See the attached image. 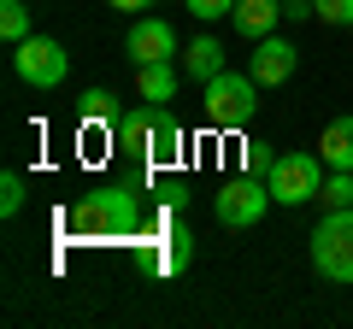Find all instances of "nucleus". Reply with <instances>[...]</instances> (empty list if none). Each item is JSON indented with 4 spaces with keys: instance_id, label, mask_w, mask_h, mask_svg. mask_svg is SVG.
<instances>
[{
    "instance_id": "obj_1",
    "label": "nucleus",
    "mask_w": 353,
    "mask_h": 329,
    "mask_svg": "<svg viewBox=\"0 0 353 329\" xmlns=\"http://www.w3.org/2000/svg\"><path fill=\"white\" fill-rule=\"evenodd\" d=\"M206 89V118H212V129H241L259 118V83H253V71H218L212 83H201Z\"/></svg>"
},
{
    "instance_id": "obj_2",
    "label": "nucleus",
    "mask_w": 353,
    "mask_h": 329,
    "mask_svg": "<svg viewBox=\"0 0 353 329\" xmlns=\"http://www.w3.org/2000/svg\"><path fill=\"white\" fill-rule=\"evenodd\" d=\"M312 265H318L324 282H341V288L353 282V206L318 217V229H312Z\"/></svg>"
},
{
    "instance_id": "obj_3",
    "label": "nucleus",
    "mask_w": 353,
    "mask_h": 329,
    "mask_svg": "<svg viewBox=\"0 0 353 329\" xmlns=\"http://www.w3.org/2000/svg\"><path fill=\"white\" fill-rule=\"evenodd\" d=\"M265 182H271V200H277V206H306V200H318V189H324V159L289 147V153L271 159Z\"/></svg>"
},
{
    "instance_id": "obj_4",
    "label": "nucleus",
    "mask_w": 353,
    "mask_h": 329,
    "mask_svg": "<svg viewBox=\"0 0 353 329\" xmlns=\"http://www.w3.org/2000/svg\"><path fill=\"white\" fill-rule=\"evenodd\" d=\"M212 212H218V224H224V229H253L265 212H271V182H265L259 171H248V177H230L224 189H218Z\"/></svg>"
},
{
    "instance_id": "obj_5",
    "label": "nucleus",
    "mask_w": 353,
    "mask_h": 329,
    "mask_svg": "<svg viewBox=\"0 0 353 329\" xmlns=\"http://www.w3.org/2000/svg\"><path fill=\"white\" fill-rule=\"evenodd\" d=\"M12 71H18V83H30V89H59L65 71H71V59H65V47L53 36H24L12 47Z\"/></svg>"
},
{
    "instance_id": "obj_6",
    "label": "nucleus",
    "mask_w": 353,
    "mask_h": 329,
    "mask_svg": "<svg viewBox=\"0 0 353 329\" xmlns=\"http://www.w3.org/2000/svg\"><path fill=\"white\" fill-rule=\"evenodd\" d=\"M94 212H101V235H136L141 229V189L136 182H106L94 194Z\"/></svg>"
},
{
    "instance_id": "obj_7",
    "label": "nucleus",
    "mask_w": 353,
    "mask_h": 329,
    "mask_svg": "<svg viewBox=\"0 0 353 329\" xmlns=\"http://www.w3.org/2000/svg\"><path fill=\"white\" fill-rule=\"evenodd\" d=\"M294 65H301V47H294V41H283L277 30H271V36H259V41H253V53H248V71H253V83H259V89L289 83Z\"/></svg>"
},
{
    "instance_id": "obj_8",
    "label": "nucleus",
    "mask_w": 353,
    "mask_h": 329,
    "mask_svg": "<svg viewBox=\"0 0 353 329\" xmlns=\"http://www.w3.org/2000/svg\"><path fill=\"white\" fill-rule=\"evenodd\" d=\"M124 53H130L136 65L176 59V30L165 24V18H136V24H130V41H124Z\"/></svg>"
},
{
    "instance_id": "obj_9",
    "label": "nucleus",
    "mask_w": 353,
    "mask_h": 329,
    "mask_svg": "<svg viewBox=\"0 0 353 329\" xmlns=\"http://www.w3.org/2000/svg\"><path fill=\"white\" fill-rule=\"evenodd\" d=\"M277 18H283V0H236L230 24H236L248 41H259V36H271V30H277Z\"/></svg>"
},
{
    "instance_id": "obj_10",
    "label": "nucleus",
    "mask_w": 353,
    "mask_h": 329,
    "mask_svg": "<svg viewBox=\"0 0 353 329\" xmlns=\"http://www.w3.org/2000/svg\"><path fill=\"white\" fill-rule=\"evenodd\" d=\"M318 159L330 171H353V118H330L324 136H318Z\"/></svg>"
},
{
    "instance_id": "obj_11",
    "label": "nucleus",
    "mask_w": 353,
    "mask_h": 329,
    "mask_svg": "<svg viewBox=\"0 0 353 329\" xmlns=\"http://www.w3.org/2000/svg\"><path fill=\"white\" fill-rule=\"evenodd\" d=\"M183 71H189L194 83H212V76L224 71V41L218 36H194L189 47H183Z\"/></svg>"
},
{
    "instance_id": "obj_12",
    "label": "nucleus",
    "mask_w": 353,
    "mask_h": 329,
    "mask_svg": "<svg viewBox=\"0 0 353 329\" xmlns=\"http://www.w3.org/2000/svg\"><path fill=\"white\" fill-rule=\"evenodd\" d=\"M136 94L148 106H165L176 94V65L171 59H159V65H136Z\"/></svg>"
},
{
    "instance_id": "obj_13",
    "label": "nucleus",
    "mask_w": 353,
    "mask_h": 329,
    "mask_svg": "<svg viewBox=\"0 0 353 329\" xmlns=\"http://www.w3.org/2000/svg\"><path fill=\"white\" fill-rule=\"evenodd\" d=\"M183 153V124H176V112H165V106H153V136H148V159L165 164Z\"/></svg>"
},
{
    "instance_id": "obj_14",
    "label": "nucleus",
    "mask_w": 353,
    "mask_h": 329,
    "mask_svg": "<svg viewBox=\"0 0 353 329\" xmlns=\"http://www.w3.org/2000/svg\"><path fill=\"white\" fill-rule=\"evenodd\" d=\"M112 136H118V147H130V153H141L148 159V136H153V106H141V112H124L112 124Z\"/></svg>"
},
{
    "instance_id": "obj_15",
    "label": "nucleus",
    "mask_w": 353,
    "mask_h": 329,
    "mask_svg": "<svg viewBox=\"0 0 353 329\" xmlns=\"http://www.w3.org/2000/svg\"><path fill=\"white\" fill-rule=\"evenodd\" d=\"M189 259H194V235L176 224L171 235H165V247H159V259H153V265H159V277H176V270H189Z\"/></svg>"
},
{
    "instance_id": "obj_16",
    "label": "nucleus",
    "mask_w": 353,
    "mask_h": 329,
    "mask_svg": "<svg viewBox=\"0 0 353 329\" xmlns=\"http://www.w3.org/2000/svg\"><path fill=\"white\" fill-rule=\"evenodd\" d=\"M77 118H83V124H118V94L112 89H83Z\"/></svg>"
},
{
    "instance_id": "obj_17",
    "label": "nucleus",
    "mask_w": 353,
    "mask_h": 329,
    "mask_svg": "<svg viewBox=\"0 0 353 329\" xmlns=\"http://www.w3.org/2000/svg\"><path fill=\"white\" fill-rule=\"evenodd\" d=\"M0 36H6V47H18L24 36H36V30H30V6H24V0H0Z\"/></svg>"
},
{
    "instance_id": "obj_18",
    "label": "nucleus",
    "mask_w": 353,
    "mask_h": 329,
    "mask_svg": "<svg viewBox=\"0 0 353 329\" xmlns=\"http://www.w3.org/2000/svg\"><path fill=\"white\" fill-rule=\"evenodd\" d=\"M318 200H324V212H341V206H353V171H330L324 189H318Z\"/></svg>"
},
{
    "instance_id": "obj_19",
    "label": "nucleus",
    "mask_w": 353,
    "mask_h": 329,
    "mask_svg": "<svg viewBox=\"0 0 353 329\" xmlns=\"http://www.w3.org/2000/svg\"><path fill=\"white\" fill-rule=\"evenodd\" d=\"M24 200H30V182L18 177V171H6V177H0V212L18 217V212H24Z\"/></svg>"
},
{
    "instance_id": "obj_20",
    "label": "nucleus",
    "mask_w": 353,
    "mask_h": 329,
    "mask_svg": "<svg viewBox=\"0 0 353 329\" xmlns=\"http://www.w3.org/2000/svg\"><path fill=\"white\" fill-rule=\"evenodd\" d=\"M312 12L324 24H353V0H312Z\"/></svg>"
},
{
    "instance_id": "obj_21",
    "label": "nucleus",
    "mask_w": 353,
    "mask_h": 329,
    "mask_svg": "<svg viewBox=\"0 0 353 329\" xmlns=\"http://www.w3.org/2000/svg\"><path fill=\"white\" fill-rule=\"evenodd\" d=\"M189 12L201 18V24H212V18H230V12H236V0H189Z\"/></svg>"
},
{
    "instance_id": "obj_22",
    "label": "nucleus",
    "mask_w": 353,
    "mask_h": 329,
    "mask_svg": "<svg viewBox=\"0 0 353 329\" xmlns=\"http://www.w3.org/2000/svg\"><path fill=\"white\" fill-rule=\"evenodd\" d=\"M283 18H318L312 0H283Z\"/></svg>"
},
{
    "instance_id": "obj_23",
    "label": "nucleus",
    "mask_w": 353,
    "mask_h": 329,
    "mask_svg": "<svg viewBox=\"0 0 353 329\" xmlns=\"http://www.w3.org/2000/svg\"><path fill=\"white\" fill-rule=\"evenodd\" d=\"M248 171H271V153H265L259 141H253V147H248Z\"/></svg>"
},
{
    "instance_id": "obj_24",
    "label": "nucleus",
    "mask_w": 353,
    "mask_h": 329,
    "mask_svg": "<svg viewBox=\"0 0 353 329\" xmlns=\"http://www.w3.org/2000/svg\"><path fill=\"white\" fill-rule=\"evenodd\" d=\"M106 6H118V12H148L153 0H106Z\"/></svg>"
}]
</instances>
